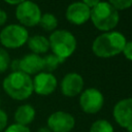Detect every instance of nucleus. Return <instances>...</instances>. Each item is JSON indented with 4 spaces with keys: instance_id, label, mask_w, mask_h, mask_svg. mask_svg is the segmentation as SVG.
Wrapping results in <instances>:
<instances>
[{
    "instance_id": "4468645a",
    "label": "nucleus",
    "mask_w": 132,
    "mask_h": 132,
    "mask_svg": "<svg viewBox=\"0 0 132 132\" xmlns=\"http://www.w3.org/2000/svg\"><path fill=\"white\" fill-rule=\"evenodd\" d=\"M35 108L30 104H23L20 105L15 112H14V120L16 124L27 126L31 124L35 119Z\"/></svg>"
},
{
    "instance_id": "7ed1b4c3",
    "label": "nucleus",
    "mask_w": 132,
    "mask_h": 132,
    "mask_svg": "<svg viewBox=\"0 0 132 132\" xmlns=\"http://www.w3.org/2000/svg\"><path fill=\"white\" fill-rule=\"evenodd\" d=\"M90 19L98 30L109 32L118 26L120 14L119 11L108 2L100 1L95 7L91 9Z\"/></svg>"
},
{
    "instance_id": "5701e85b",
    "label": "nucleus",
    "mask_w": 132,
    "mask_h": 132,
    "mask_svg": "<svg viewBox=\"0 0 132 132\" xmlns=\"http://www.w3.org/2000/svg\"><path fill=\"white\" fill-rule=\"evenodd\" d=\"M7 121H8V117H7L6 112L4 110L0 109V132L5 130L6 125H7Z\"/></svg>"
},
{
    "instance_id": "c756f323",
    "label": "nucleus",
    "mask_w": 132,
    "mask_h": 132,
    "mask_svg": "<svg viewBox=\"0 0 132 132\" xmlns=\"http://www.w3.org/2000/svg\"><path fill=\"white\" fill-rule=\"evenodd\" d=\"M0 104H1V99H0Z\"/></svg>"
},
{
    "instance_id": "aec40b11",
    "label": "nucleus",
    "mask_w": 132,
    "mask_h": 132,
    "mask_svg": "<svg viewBox=\"0 0 132 132\" xmlns=\"http://www.w3.org/2000/svg\"><path fill=\"white\" fill-rule=\"evenodd\" d=\"M108 3L112 5L118 11L127 9L130 6H132V0H109Z\"/></svg>"
},
{
    "instance_id": "dca6fc26",
    "label": "nucleus",
    "mask_w": 132,
    "mask_h": 132,
    "mask_svg": "<svg viewBox=\"0 0 132 132\" xmlns=\"http://www.w3.org/2000/svg\"><path fill=\"white\" fill-rule=\"evenodd\" d=\"M39 25L45 31H55V29L58 26V20L55 16V14L46 12V13L41 14Z\"/></svg>"
},
{
    "instance_id": "f8f14e48",
    "label": "nucleus",
    "mask_w": 132,
    "mask_h": 132,
    "mask_svg": "<svg viewBox=\"0 0 132 132\" xmlns=\"http://www.w3.org/2000/svg\"><path fill=\"white\" fill-rule=\"evenodd\" d=\"M66 19L74 25H82L90 20L91 9L82 2H73L66 9Z\"/></svg>"
},
{
    "instance_id": "1a4fd4ad",
    "label": "nucleus",
    "mask_w": 132,
    "mask_h": 132,
    "mask_svg": "<svg viewBox=\"0 0 132 132\" xmlns=\"http://www.w3.org/2000/svg\"><path fill=\"white\" fill-rule=\"evenodd\" d=\"M116 122L127 130L132 128V98H125L116 103L112 110Z\"/></svg>"
},
{
    "instance_id": "f257e3e1",
    "label": "nucleus",
    "mask_w": 132,
    "mask_h": 132,
    "mask_svg": "<svg viewBox=\"0 0 132 132\" xmlns=\"http://www.w3.org/2000/svg\"><path fill=\"white\" fill-rule=\"evenodd\" d=\"M127 40L118 31H109L98 35L93 43L92 51L99 58H110L123 52Z\"/></svg>"
},
{
    "instance_id": "9d476101",
    "label": "nucleus",
    "mask_w": 132,
    "mask_h": 132,
    "mask_svg": "<svg viewBox=\"0 0 132 132\" xmlns=\"http://www.w3.org/2000/svg\"><path fill=\"white\" fill-rule=\"evenodd\" d=\"M32 81H33V92L41 96H47L52 94L56 90L58 85L56 76L45 71H41L37 73L32 79Z\"/></svg>"
},
{
    "instance_id": "39448f33",
    "label": "nucleus",
    "mask_w": 132,
    "mask_h": 132,
    "mask_svg": "<svg viewBox=\"0 0 132 132\" xmlns=\"http://www.w3.org/2000/svg\"><path fill=\"white\" fill-rule=\"evenodd\" d=\"M28 38V30L20 24L7 25L0 32V43L5 48H19L27 43Z\"/></svg>"
},
{
    "instance_id": "2eb2a0df",
    "label": "nucleus",
    "mask_w": 132,
    "mask_h": 132,
    "mask_svg": "<svg viewBox=\"0 0 132 132\" xmlns=\"http://www.w3.org/2000/svg\"><path fill=\"white\" fill-rule=\"evenodd\" d=\"M28 46L33 54H44L50 50L48 38L42 35H34L28 38Z\"/></svg>"
},
{
    "instance_id": "9b49d317",
    "label": "nucleus",
    "mask_w": 132,
    "mask_h": 132,
    "mask_svg": "<svg viewBox=\"0 0 132 132\" xmlns=\"http://www.w3.org/2000/svg\"><path fill=\"white\" fill-rule=\"evenodd\" d=\"M84 78L76 72L67 73L61 81V92L66 97H74L82 92Z\"/></svg>"
},
{
    "instance_id": "cd10ccee",
    "label": "nucleus",
    "mask_w": 132,
    "mask_h": 132,
    "mask_svg": "<svg viewBox=\"0 0 132 132\" xmlns=\"http://www.w3.org/2000/svg\"><path fill=\"white\" fill-rule=\"evenodd\" d=\"M37 132H52V131L50 130V128H48L47 126H44V127H40V128L37 130Z\"/></svg>"
},
{
    "instance_id": "393cba45",
    "label": "nucleus",
    "mask_w": 132,
    "mask_h": 132,
    "mask_svg": "<svg viewBox=\"0 0 132 132\" xmlns=\"http://www.w3.org/2000/svg\"><path fill=\"white\" fill-rule=\"evenodd\" d=\"M6 21H7V13L4 10L0 9V27L5 25Z\"/></svg>"
},
{
    "instance_id": "0eeeda50",
    "label": "nucleus",
    "mask_w": 132,
    "mask_h": 132,
    "mask_svg": "<svg viewBox=\"0 0 132 132\" xmlns=\"http://www.w3.org/2000/svg\"><path fill=\"white\" fill-rule=\"evenodd\" d=\"M104 104V97L102 93L95 88L86 89L80 93L79 106L86 113L94 114L101 110Z\"/></svg>"
},
{
    "instance_id": "6ab92c4d",
    "label": "nucleus",
    "mask_w": 132,
    "mask_h": 132,
    "mask_svg": "<svg viewBox=\"0 0 132 132\" xmlns=\"http://www.w3.org/2000/svg\"><path fill=\"white\" fill-rule=\"evenodd\" d=\"M10 57L4 47H0V73L6 71L10 65Z\"/></svg>"
},
{
    "instance_id": "20e7f679",
    "label": "nucleus",
    "mask_w": 132,
    "mask_h": 132,
    "mask_svg": "<svg viewBox=\"0 0 132 132\" xmlns=\"http://www.w3.org/2000/svg\"><path fill=\"white\" fill-rule=\"evenodd\" d=\"M48 42L53 54L63 61L69 58L76 48V39L74 35L70 31L64 29L53 31L50 35Z\"/></svg>"
},
{
    "instance_id": "bb28decb",
    "label": "nucleus",
    "mask_w": 132,
    "mask_h": 132,
    "mask_svg": "<svg viewBox=\"0 0 132 132\" xmlns=\"http://www.w3.org/2000/svg\"><path fill=\"white\" fill-rule=\"evenodd\" d=\"M6 3H8V4H10V5H19L20 3H22V2H24L25 0H4Z\"/></svg>"
},
{
    "instance_id": "412c9836",
    "label": "nucleus",
    "mask_w": 132,
    "mask_h": 132,
    "mask_svg": "<svg viewBox=\"0 0 132 132\" xmlns=\"http://www.w3.org/2000/svg\"><path fill=\"white\" fill-rule=\"evenodd\" d=\"M4 132H30V129L27 126H23V125L15 123L5 128Z\"/></svg>"
},
{
    "instance_id": "423d86ee",
    "label": "nucleus",
    "mask_w": 132,
    "mask_h": 132,
    "mask_svg": "<svg viewBox=\"0 0 132 132\" xmlns=\"http://www.w3.org/2000/svg\"><path fill=\"white\" fill-rule=\"evenodd\" d=\"M15 16L20 22V25L26 27H34L39 24L41 18V10L39 6L30 0H25L24 2L16 5Z\"/></svg>"
},
{
    "instance_id": "f3484780",
    "label": "nucleus",
    "mask_w": 132,
    "mask_h": 132,
    "mask_svg": "<svg viewBox=\"0 0 132 132\" xmlns=\"http://www.w3.org/2000/svg\"><path fill=\"white\" fill-rule=\"evenodd\" d=\"M42 62H43V70L45 72L52 73V71L56 70L59 67V65L64 61L59 57L55 56L54 54H50L42 58Z\"/></svg>"
},
{
    "instance_id": "b1692460",
    "label": "nucleus",
    "mask_w": 132,
    "mask_h": 132,
    "mask_svg": "<svg viewBox=\"0 0 132 132\" xmlns=\"http://www.w3.org/2000/svg\"><path fill=\"white\" fill-rule=\"evenodd\" d=\"M85 5H87L90 9H92L93 7H95L99 2H100V0H82L81 1Z\"/></svg>"
},
{
    "instance_id": "6e6552de",
    "label": "nucleus",
    "mask_w": 132,
    "mask_h": 132,
    "mask_svg": "<svg viewBox=\"0 0 132 132\" xmlns=\"http://www.w3.org/2000/svg\"><path fill=\"white\" fill-rule=\"evenodd\" d=\"M74 125V117L66 111H55L47 118V127L52 132H70Z\"/></svg>"
},
{
    "instance_id": "4be33fe9",
    "label": "nucleus",
    "mask_w": 132,
    "mask_h": 132,
    "mask_svg": "<svg viewBox=\"0 0 132 132\" xmlns=\"http://www.w3.org/2000/svg\"><path fill=\"white\" fill-rule=\"evenodd\" d=\"M122 53L124 54V56H125L128 60L132 61V40L126 42V44H125L124 50H123Z\"/></svg>"
},
{
    "instance_id": "a211bd4d",
    "label": "nucleus",
    "mask_w": 132,
    "mask_h": 132,
    "mask_svg": "<svg viewBox=\"0 0 132 132\" xmlns=\"http://www.w3.org/2000/svg\"><path fill=\"white\" fill-rule=\"evenodd\" d=\"M90 132H114L112 125L106 120H97L95 121L91 128Z\"/></svg>"
},
{
    "instance_id": "a878e982",
    "label": "nucleus",
    "mask_w": 132,
    "mask_h": 132,
    "mask_svg": "<svg viewBox=\"0 0 132 132\" xmlns=\"http://www.w3.org/2000/svg\"><path fill=\"white\" fill-rule=\"evenodd\" d=\"M10 68L13 71H20V60H13L12 62H10Z\"/></svg>"
},
{
    "instance_id": "ddd939ff",
    "label": "nucleus",
    "mask_w": 132,
    "mask_h": 132,
    "mask_svg": "<svg viewBox=\"0 0 132 132\" xmlns=\"http://www.w3.org/2000/svg\"><path fill=\"white\" fill-rule=\"evenodd\" d=\"M43 70L42 58L36 54H27L22 59H20V71L30 75L37 74Z\"/></svg>"
},
{
    "instance_id": "c85d7f7f",
    "label": "nucleus",
    "mask_w": 132,
    "mask_h": 132,
    "mask_svg": "<svg viewBox=\"0 0 132 132\" xmlns=\"http://www.w3.org/2000/svg\"><path fill=\"white\" fill-rule=\"evenodd\" d=\"M128 132H132V128H130V129H128Z\"/></svg>"
},
{
    "instance_id": "f03ea898",
    "label": "nucleus",
    "mask_w": 132,
    "mask_h": 132,
    "mask_svg": "<svg viewBox=\"0 0 132 132\" xmlns=\"http://www.w3.org/2000/svg\"><path fill=\"white\" fill-rule=\"evenodd\" d=\"M4 92L14 100H26L33 93V81L30 75L22 71L9 73L2 82Z\"/></svg>"
}]
</instances>
